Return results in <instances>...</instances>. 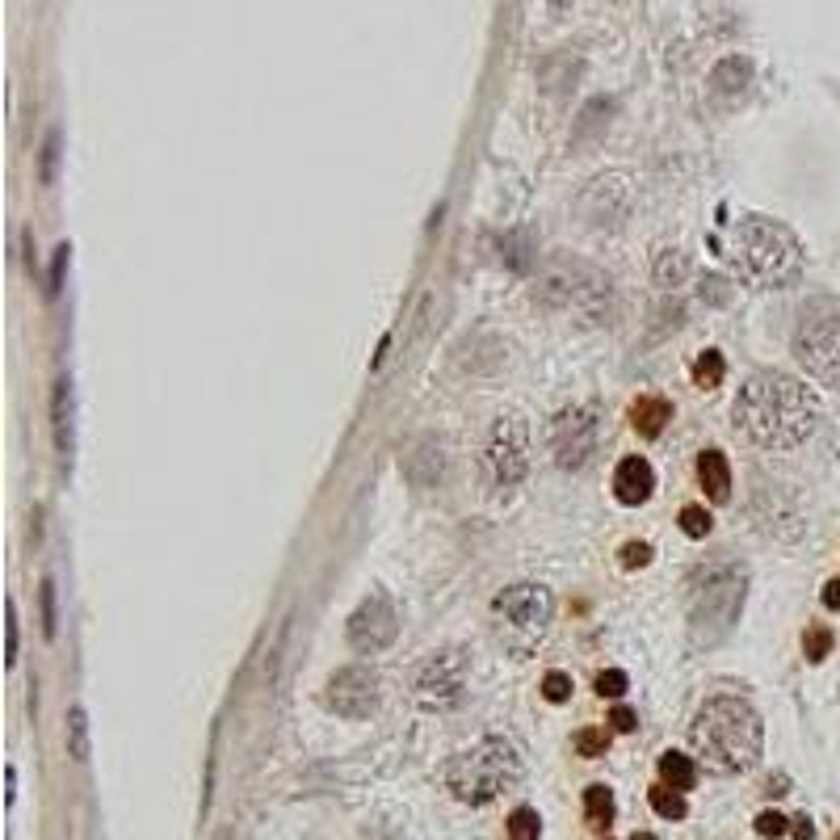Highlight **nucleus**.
<instances>
[{
  "instance_id": "nucleus-1",
  "label": "nucleus",
  "mask_w": 840,
  "mask_h": 840,
  "mask_svg": "<svg viewBox=\"0 0 840 840\" xmlns=\"http://www.w3.org/2000/svg\"><path fill=\"white\" fill-rule=\"evenodd\" d=\"M735 421L765 450H794L815 434L819 400L807 382L765 370L744 382V391L735 400Z\"/></svg>"
},
{
  "instance_id": "nucleus-2",
  "label": "nucleus",
  "mask_w": 840,
  "mask_h": 840,
  "mask_svg": "<svg viewBox=\"0 0 840 840\" xmlns=\"http://www.w3.org/2000/svg\"><path fill=\"white\" fill-rule=\"evenodd\" d=\"M689 740L710 773H744L760 760L765 723L744 698H710L698 710Z\"/></svg>"
},
{
  "instance_id": "nucleus-3",
  "label": "nucleus",
  "mask_w": 840,
  "mask_h": 840,
  "mask_svg": "<svg viewBox=\"0 0 840 840\" xmlns=\"http://www.w3.org/2000/svg\"><path fill=\"white\" fill-rule=\"evenodd\" d=\"M732 265L753 286H790L803 270V245L786 223L773 218H740L732 232Z\"/></svg>"
},
{
  "instance_id": "nucleus-4",
  "label": "nucleus",
  "mask_w": 840,
  "mask_h": 840,
  "mask_svg": "<svg viewBox=\"0 0 840 840\" xmlns=\"http://www.w3.org/2000/svg\"><path fill=\"white\" fill-rule=\"evenodd\" d=\"M517 782H521V757L500 735L480 740L475 748L459 753L446 769V786L454 790L459 803H471V807H484L492 798L509 794Z\"/></svg>"
},
{
  "instance_id": "nucleus-5",
  "label": "nucleus",
  "mask_w": 840,
  "mask_h": 840,
  "mask_svg": "<svg viewBox=\"0 0 840 840\" xmlns=\"http://www.w3.org/2000/svg\"><path fill=\"white\" fill-rule=\"evenodd\" d=\"M744 610V568H710L694 589V605H689V639L694 648H714L732 635Z\"/></svg>"
},
{
  "instance_id": "nucleus-6",
  "label": "nucleus",
  "mask_w": 840,
  "mask_h": 840,
  "mask_svg": "<svg viewBox=\"0 0 840 840\" xmlns=\"http://www.w3.org/2000/svg\"><path fill=\"white\" fill-rule=\"evenodd\" d=\"M492 614H496V639L513 655H530L551 630L555 596L543 584H513L492 601Z\"/></svg>"
},
{
  "instance_id": "nucleus-7",
  "label": "nucleus",
  "mask_w": 840,
  "mask_h": 840,
  "mask_svg": "<svg viewBox=\"0 0 840 840\" xmlns=\"http://www.w3.org/2000/svg\"><path fill=\"white\" fill-rule=\"evenodd\" d=\"M794 357L807 366V375L824 387L840 391V316L837 311H812L794 332Z\"/></svg>"
},
{
  "instance_id": "nucleus-8",
  "label": "nucleus",
  "mask_w": 840,
  "mask_h": 840,
  "mask_svg": "<svg viewBox=\"0 0 840 840\" xmlns=\"http://www.w3.org/2000/svg\"><path fill=\"white\" fill-rule=\"evenodd\" d=\"M539 295L555 307H576V311H596L605 298H610V282L596 270L580 265V261H555L543 273V286Z\"/></svg>"
},
{
  "instance_id": "nucleus-9",
  "label": "nucleus",
  "mask_w": 840,
  "mask_h": 840,
  "mask_svg": "<svg viewBox=\"0 0 840 840\" xmlns=\"http://www.w3.org/2000/svg\"><path fill=\"white\" fill-rule=\"evenodd\" d=\"M462 681H466V660L459 648L434 651L421 673H416V702L425 710H450L462 698Z\"/></svg>"
},
{
  "instance_id": "nucleus-10",
  "label": "nucleus",
  "mask_w": 840,
  "mask_h": 840,
  "mask_svg": "<svg viewBox=\"0 0 840 840\" xmlns=\"http://www.w3.org/2000/svg\"><path fill=\"white\" fill-rule=\"evenodd\" d=\"M488 466L496 488H517L525 466H530V429L521 416H500L492 425V441H488Z\"/></svg>"
},
{
  "instance_id": "nucleus-11",
  "label": "nucleus",
  "mask_w": 840,
  "mask_h": 840,
  "mask_svg": "<svg viewBox=\"0 0 840 840\" xmlns=\"http://www.w3.org/2000/svg\"><path fill=\"white\" fill-rule=\"evenodd\" d=\"M400 635V618H395V605L387 593H370L350 618V643L362 655H379L395 643Z\"/></svg>"
},
{
  "instance_id": "nucleus-12",
  "label": "nucleus",
  "mask_w": 840,
  "mask_h": 840,
  "mask_svg": "<svg viewBox=\"0 0 840 840\" xmlns=\"http://www.w3.org/2000/svg\"><path fill=\"white\" fill-rule=\"evenodd\" d=\"M551 450H555V462H559V466H571V471L593 459L596 450L593 407H568V412L555 421V429H551Z\"/></svg>"
},
{
  "instance_id": "nucleus-13",
  "label": "nucleus",
  "mask_w": 840,
  "mask_h": 840,
  "mask_svg": "<svg viewBox=\"0 0 840 840\" xmlns=\"http://www.w3.org/2000/svg\"><path fill=\"white\" fill-rule=\"evenodd\" d=\"M324 702L341 719H370L379 710V677L370 669H341L328 681Z\"/></svg>"
},
{
  "instance_id": "nucleus-14",
  "label": "nucleus",
  "mask_w": 840,
  "mask_h": 840,
  "mask_svg": "<svg viewBox=\"0 0 840 840\" xmlns=\"http://www.w3.org/2000/svg\"><path fill=\"white\" fill-rule=\"evenodd\" d=\"M655 488V471H651L648 459H623L618 471H614V496L623 505H643Z\"/></svg>"
},
{
  "instance_id": "nucleus-15",
  "label": "nucleus",
  "mask_w": 840,
  "mask_h": 840,
  "mask_svg": "<svg viewBox=\"0 0 840 840\" xmlns=\"http://www.w3.org/2000/svg\"><path fill=\"white\" fill-rule=\"evenodd\" d=\"M51 429H55V450H59V459H72V382L68 379L55 382Z\"/></svg>"
},
{
  "instance_id": "nucleus-16",
  "label": "nucleus",
  "mask_w": 840,
  "mask_h": 840,
  "mask_svg": "<svg viewBox=\"0 0 840 840\" xmlns=\"http://www.w3.org/2000/svg\"><path fill=\"white\" fill-rule=\"evenodd\" d=\"M669 421H673V404L660 400V395H643V400L630 404V425H635V434L655 437Z\"/></svg>"
},
{
  "instance_id": "nucleus-17",
  "label": "nucleus",
  "mask_w": 840,
  "mask_h": 840,
  "mask_svg": "<svg viewBox=\"0 0 840 840\" xmlns=\"http://www.w3.org/2000/svg\"><path fill=\"white\" fill-rule=\"evenodd\" d=\"M698 480H702L710 500H727L732 496V466H727V459L719 450H706L702 459H698Z\"/></svg>"
},
{
  "instance_id": "nucleus-18",
  "label": "nucleus",
  "mask_w": 840,
  "mask_h": 840,
  "mask_svg": "<svg viewBox=\"0 0 840 840\" xmlns=\"http://www.w3.org/2000/svg\"><path fill=\"white\" fill-rule=\"evenodd\" d=\"M660 778H664V786L673 790H694L698 769H694V760L681 757V753H664V757H660Z\"/></svg>"
},
{
  "instance_id": "nucleus-19",
  "label": "nucleus",
  "mask_w": 840,
  "mask_h": 840,
  "mask_svg": "<svg viewBox=\"0 0 840 840\" xmlns=\"http://www.w3.org/2000/svg\"><path fill=\"white\" fill-rule=\"evenodd\" d=\"M689 277V261H685V252H677V248H664L660 257H655V282L660 286H681Z\"/></svg>"
},
{
  "instance_id": "nucleus-20",
  "label": "nucleus",
  "mask_w": 840,
  "mask_h": 840,
  "mask_svg": "<svg viewBox=\"0 0 840 840\" xmlns=\"http://www.w3.org/2000/svg\"><path fill=\"white\" fill-rule=\"evenodd\" d=\"M584 815H589L593 824H610V819H614V794L605 786H589L584 790Z\"/></svg>"
},
{
  "instance_id": "nucleus-21",
  "label": "nucleus",
  "mask_w": 840,
  "mask_h": 840,
  "mask_svg": "<svg viewBox=\"0 0 840 840\" xmlns=\"http://www.w3.org/2000/svg\"><path fill=\"white\" fill-rule=\"evenodd\" d=\"M651 807H655V815H664V819H685V794L673 786H660V790H651Z\"/></svg>"
},
{
  "instance_id": "nucleus-22",
  "label": "nucleus",
  "mask_w": 840,
  "mask_h": 840,
  "mask_svg": "<svg viewBox=\"0 0 840 840\" xmlns=\"http://www.w3.org/2000/svg\"><path fill=\"white\" fill-rule=\"evenodd\" d=\"M68 753H72L76 760L88 757V719H84L81 706L68 714Z\"/></svg>"
},
{
  "instance_id": "nucleus-23",
  "label": "nucleus",
  "mask_w": 840,
  "mask_h": 840,
  "mask_svg": "<svg viewBox=\"0 0 840 840\" xmlns=\"http://www.w3.org/2000/svg\"><path fill=\"white\" fill-rule=\"evenodd\" d=\"M723 370H727L723 357L714 350H706L702 357L694 362V382H698V387H719V382H723Z\"/></svg>"
},
{
  "instance_id": "nucleus-24",
  "label": "nucleus",
  "mask_w": 840,
  "mask_h": 840,
  "mask_svg": "<svg viewBox=\"0 0 840 840\" xmlns=\"http://www.w3.org/2000/svg\"><path fill=\"white\" fill-rule=\"evenodd\" d=\"M539 832H543V819H539V812L517 807V812L509 815V837L513 840H539Z\"/></svg>"
},
{
  "instance_id": "nucleus-25",
  "label": "nucleus",
  "mask_w": 840,
  "mask_h": 840,
  "mask_svg": "<svg viewBox=\"0 0 840 840\" xmlns=\"http://www.w3.org/2000/svg\"><path fill=\"white\" fill-rule=\"evenodd\" d=\"M710 525H714V517L706 513L702 505H685V509H681V530H685L689 539H706Z\"/></svg>"
},
{
  "instance_id": "nucleus-26",
  "label": "nucleus",
  "mask_w": 840,
  "mask_h": 840,
  "mask_svg": "<svg viewBox=\"0 0 840 840\" xmlns=\"http://www.w3.org/2000/svg\"><path fill=\"white\" fill-rule=\"evenodd\" d=\"M803 648H807V660L819 664L828 651H832V630H824V626H812L807 630V639H803Z\"/></svg>"
},
{
  "instance_id": "nucleus-27",
  "label": "nucleus",
  "mask_w": 840,
  "mask_h": 840,
  "mask_svg": "<svg viewBox=\"0 0 840 840\" xmlns=\"http://www.w3.org/2000/svg\"><path fill=\"white\" fill-rule=\"evenodd\" d=\"M626 685H630V681H626L623 669H605V673L596 677V694H601V698H623Z\"/></svg>"
},
{
  "instance_id": "nucleus-28",
  "label": "nucleus",
  "mask_w": 840,
  "mask_h": 840,
  "mask_svg": "<svg viewBox=\"0 0 840 840\" xmlns=\"http://www.w3.org/2000/svg\"><path fill=\"white\" fill-rule=\"evenodd\" d=\"M543 698L546 702H568L571 698V677L568 673H546L543 677Z\"/></svg>"
},
{
  "instance_id": "nucleus-29",
  "label": "nucleus",
  "mask_w": 840,
  "mask_h": 840,
  "mask_svg": "<svg viewBox=\"0 0 840 840\" xmlns=\"http://www.w3.org/2000/svg\"><path fill=\"white\" fill-rule=\"evenodd\" d=\"M605 748H610V735L605 732H580L576 735V753H580V757H589V760L605 757Z\"/></svg>"
},
{
  "instance_id": "nucleus-30",
  "label": "nucleus",
  "mask_w": 840,
  "mask_h": 840,
  "mask_svg": "<svg viewBox=\"0 0 840 840\" xmlns=\"http://www.w3.org/2000/svg\"><path fill=\"white\" fill-rule=\"evenodd\" d=\"M757 832H760L765 840L786 837V832H790V819H786V815H778V812H760V815H757Z\"/></svg>"
},
{
  "instance_id": "nucleus-31",
  "label": "nucleus",
  "mask_w": 840,
  "mask_h": 840,
  "mask_svg": "<svg viewBox=\"0 0 840 840\" xmlns=\"http://www.w3.org/2000/svg\"><path fill=\"white\" fill-rule=\"evenodd\" d=\"M651 564V546L648 543H626L623 546V568H648Z\"/></svg>"
},
{
  "instance_id": "nucleus-32",
  "label": "nucleus",
  "mask_w": 840,
  "mask_h": 840,
  "mask_svg": "<svg viewBox=\"0 0 840 840\" xmlns=\"http://www.w3.org/2000/svg\"><path fill=\"white\" fill-rule=\"evenodd\" d=\"M4 618H9L4 630H9V664H13V660H17V605H13V601L4 605Z\"/></svg>"
},
{
  "instance_id": "nucleus-33",
  "label": "nucleus",
  "mask_w": 840,
  "mask_h": 840,
  "mask_svg": "<svg viewBox=\"0 0 840 840\" xmlns=\"http://www.w3.org/2000/svg\"><path fill=\"white\" fill-rule=\"evenodd\" d=\"M63 270H68V245L55 248V265H51V295L63 291Z\"/></svg>"
},
{
  "instance_id": "nucleus-34",
  "label": "nucleus",
  "mask_w": 840,
  "mask_h": 840,
  "mask_svg": "<svg viewBox=\"0 0 840 840\" xmlns=\"http://www.w3.org/2000/svg\"><path fill=\"white\" fill-rule=\"evenodd\" d=\"M43 618H47V635H55V584H43Z\"/></svg>"
},
{
  "instance_id": "nucleus-35",
  "label": "nucleus",
  "mask_w": 840,
  "mask_h": 840,
  "mask_svg": "<svg viewBox=\"0 0 840 840\" xmlns=\"http://www.w3.org/2000/svg\"><path fill=\"white\" fill-rule=\"evenodd\" d=\"M610 723H614V732H635V710H626V706H614Z\"/></svg>"
},
{
  "instance_id": "nucleus-36",
  "label": "nucleus",
  "mask_w": 840,
  "mask_h": 840,
  "mask_svg": "<svg viewBox=\"0 0 840 840\" xmlns=\"http://www.w3.org/2000/svg\"><path fill=\"white\" fill-rule=\"evenodd\" d=\"M55 156H59V139H47V156H43V181H51L55 177Z\"/></svg>"
},
{
  "instance_id": "nucleus-37",
  "label": "nucleus",
  "mask_w": 840,
  "mask_h": 840,
  "mask_svg": "<svg viewBox=\"0 0 840 840\" xmlns=\"http://www.w3.org/2000/svg\"><path fill=\"white\" fill-rule=\"evenodd\" d=\"M702 298H710V303H723V298H727V291H723V277H706Z\"/></svg>"
},
{
  "instance_id": "nucleus-38",
  "label": "nucleus",
  "mask_w": 840,
  "mask_h": 840,
  "mask_svg": "<svg viewBox=\"0 0 840 840\" xmlns=\"http://www.w3.org/2000/svg\"><path fill=\"white\" fill-rule=\"evenodd\" d=\"M824 605H828V610H840V580H828V584H824Z\"/></svg>"
},
{
  "instance_id": "nucleus-39",
  "label": "nucleus",
  "mask_w": 840,
  "mask_h": 840,
  "mask_svg": "<svg viewBox=\"0 0 840 840\" xmlns=\"http://www.w3.org/2000/svg\"><path fill=\"white\" fill-rule=\"evenodd\" d=\"M790 832H794V840H812L815 837V828H812V819H807V815H803V819H794V828H790Z\"/></svg>"
},
{
  "instance_id": "nucleus-40",
  "label": "nucleus",
  "mask_w": 840,
  "mask_h": 840,
  "mask_svg": "<svg viewBox=\"0 0 840 840\" xmlns=\"http://www.w3.org/2000/svg\"><path fill=\"white\" fill-rule=\"evenodd\" d=\"M630 840H655V837H651V832H635Z\"/></svg>"
},
{
  "instance_id": "nucleus-41",
  "label": "nucleus",
  "mask_w": 840,
  "mask_h": 840,
  "mask_svg": "<svg viewBox=\"0 0 840 840\" xmlns=\"http://www.w3.org/2000/svg\"><path fill=\"white\" fill-rule=\"evenodd\" d=\"M555 4H568V0H555Z\"/></svg>"
},
{
  "instance_id": "nucleus-42",
  "label": "nucleus",
  "mask_w": 840,
  "mask_h": 840,
  "mask_svg": "<svg viewBox=\"0 0 840 840\" xmlns=\"http://www.w3.org/2000/svg\"><path fill=\"white\" fill-rule=\"evenodd\" d=\"M837 840H840V837H837Z\"/></svg>"
}]
</instances>
